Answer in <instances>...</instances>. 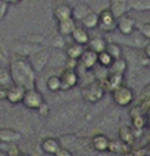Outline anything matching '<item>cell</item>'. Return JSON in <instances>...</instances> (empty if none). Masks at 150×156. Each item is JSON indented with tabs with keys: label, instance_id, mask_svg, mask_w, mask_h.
I'll return each mask as SVG.
<instances>
[{
	"label": "cell",
	"instance_id": "cell-1",
	"mask_svg": "<svg viewBox=\"0 0 150 156\" xmlns=\"http://www.w3.org/2000/svg\"><path fill=\"white\" fill-rule=\"evenodd\" d=\"M8 71L11 75V80L15 84L23 86L26 90L35 87V73L32 65L30 64L29 57H22L18 56L8 62Z\"/></svg>",
	"mask_w": 150,
	"mask_h": 156
},
{
	"label": "cell",
	"instance_id": "cell-2",
	"mask_svg": "<svg viewBox=\"0 0 150 156\" xmlns=\"http://www.w3.org/2000/svg\"><path fill=\"white\" fill-rule=\"evenodd\" d=\"M111 97H112V101L115 105L126 107V106H130L134 102L135 94H134L133 88H130V87L126 84H122L121 87H118L116 90H114L111 92Z\"/></svg>",
	"mask_w": 150,
	"mask_h": 156
},
{
	"label": "cell",
	"instance_id": "cell-3",
	"mask_svg": "<svg viewBox=\"0 0 150 156\" xmlns=\"http://www.w3.org/2000/svg\"><path fill=\"white\" fill-rule=\"evenodd\" d=\"M104 94H106V91H104L100 80H95V82L89 83L83 90V97L88 103H97L99 101L103 99Z\"/></svg>",
	"mask_w": 150,
	"mask_h": 156
},
{
	"label": "cell",
	"instance_id": "cell-4",
	"mask_svg": "<svg viewBox=\"0 0 150 156\" xmlns=\"http://www.w3.org/2000/svg\"><path fill=\"white\" fill-rule=\"evenodd\" d=\"M43 101V95L35 87H31V88L26 90L25 97L22 99V105L29 110H37Z\"/></svg>",
	"mask_w": 150,
	"mask_h": 156
},
{
	"label": "cell",
	"instance_id": "cell-5",
	"mask_svg": "<svg viewBox=\"0 0 150 156\" xmlns=\"http://www.w3.org/2000/svg\"><path fill=\"white\" fill-rule=\"evenodd\" d=\"M100 30L106 33L114 31L116 29V16L110 8H104L99 12V26Z\"/></svg>",
	"mask_w": 150,
	"mask_h": 156
},
{
	"label": "cell",
	"instance_id": "cell-6",
	"mask_svg": "<svg viewBox=\"0 0 150 156\" xmlns=\"http://www.w3.org/2000/svg\"><path fill=\"white\" fill-rule=\"evenodd\" d=\"M61 79V90L62 91H69V90L74 88L79 84V73L77 69H72V68H64L60 75Z\"/></svg>",
	"mask_w": 150,
	"mask_h": 156
},
{
	"label": "cell",
	"instance_id": "cell-7",
	"mask_svg": "<svg viewBox=\"0 0 150 156\" xmlns=\"http://www.w3.org/2000/svg\"><path fill=\"white\" fill-rule=\"evenodd\" d=\"M103 86L104 91L106 92H112L114 90H116L118 87H121L124 83V75L123 73H115V72H108L106 77L99 79Z\"/></svg>",
	"mask_w": 150,
	"mask_h": 156
},
{
	"label": "cell",
	"instance_id": "cell-8",
	"mask_svg": "<svg viewBox=\"0 0 150 156\" xmlns=\"http://www.w3.org/2000/svg\"><path fill=\"white\" fill-rule=\"evenodd\" d=\"M116 30L124 37L131 35L135 31V20L127 14H123L116 18Z\"/></svg>",
	"mask_w": 150,
	"mask_h": 156
},
{
	"label": "cell",
	"instance_id": "cell-9",
	"mask_svg": "<svg viewBox=\"0 0 150 156\" xmlns=\"http://www.w3.org/2000/svg\"><path fill=\"white\" fill-rule=\"evenodd\" d=\"M29 60H30V64H31L32 68H34V71L41 72L45 67H46L47 61L50 60V52L46 49H41V50H38V52H35L34 55L30 56Z\"/></svg>",
	"mask_w": 150,
	"mask_h": 156
},
{
	"label": "cell",
	"instance_id": "cell-10",
	"mask_svg": "<svg viewBox=\"0 0 150 156\" xmlns=\"http://www.w3.org/2000/svg\"><path fill=\"white\" fill-rule=\"evenodd\" d=\"M26 88L19 84H10L7 87V92H5V101L11 105H19L22 103V99L25 97Z\"/></svg>",
	"mask_w": 150,
	"mask_h": 156
},
{
	"label": "cell",
	"instance_id": "cell-11",
	"mask_svg": "<svg viewBox=\"0 0 150 156\" xmlns=\"http://www.w3.org/2000/svg\"><path fill=\"white\" fill-rule=\"evenodd\" d=\"M12 49H14L15 55L22 56V57H30L31 55H34L35 52L41 50L42 48L38 44H34V42L27 41V42H15Z\"/></svg>",
	"mask_w": 150,
	"mask_h": 156
},
{
	"label": "cell",
	"instance_id": "cell-12",
	"mask_svg": "<svg viewBox=\"0 0 150 156\" xmlns=\"http://www.w3.org/2000/svg\"><path fill=\"white\" fill-rule=\"evenodd\" d=\"M130 121L133 125V129L138 132H142V129L146 126V115L142 113L138 105L130 109Z\"/></svg>",
	"mask_w": 150,
	"mask_h": 156
},
{
	"label": "cell",
	"instance_id": "cell-13",
	"mask_svg": "<svg viewBox=\"0 0 150 156\" xmlns=\"http://www.w3.org/2000/svg\"><path fill=\"white\" fill-rule=\"evenodd\" d=\"M79 64L87 71L94 69L96 67V64H97V53L87 48V49L83 52L81 57L79 58Z\"/></svg>",
	"mask_w": 150,
	"mask_h": 156
},
{
	"label": "cell",
	"instance_id": "cell-14",
	"mask_svg": "<svg viewBox=\"0 0 150 156\" xmlns=\"http://www.w3.org/2000/svg\"><path fill=\"white\" fill-rule=\"evenodd\" d=\"M23 137V133L14 128H0V141L2 143H18Z\"/></svg>",
	"mask_w": 150,
	"mask_h": 156
},
{
	"label": "cell",
	"instance_id": "cell-15",
	"mask_svg": "<svg viewBox=\"0 0 150 156\" xmlns=\"http://www.w3.org/2000/svg\"><path fill=\"white\" fill-rule=\"evenodd\" d=\"M118 136H119V140L126 144V145H130L133 147L134 143H135V132H134L133 126H128V125H122L118 130Z\"/></svg>",
	"mask_w": 150,
	"mask_h": 156
},
{
	"label": "cell",
	"instance_id": "cell-16",
	"mask_svg": "<svg viewBox=\"0 0 150 156\" xmlns=\"http://www.w3.org/2000/svg\"><path fill=\"white\" fill-rule=\"evenodd\" d=\"M91 145H92V148L97 152H107L108 151V145H110V139L106 134L97 133V134H95V136H92Z\"/></svg>",
	"mask_w": 150,
	"mask_h": 156
},
{
	"label": "cell",
	"instance_id": "cell-17",
	"mask_svg": "<svg viewBox=\"0 0 150 156\" xmlns=\"http://www.w3.org/2000/svg\"><path fill=\"white\" fill-rule=\"evenodd\" d=\"M60 147H61V143L56 137H45L41 141V149L47 155H54L60 149Z\"/></svg>",
	"mask_w": 150,
	"mask_h": 156
},
{
	"label": "cell",
	"instance_id": "cell-18",
	"mask_svg": "<svg viewBox=\"0 0 150 156\" xmlns=\"http://www.w3.org/2000/svg\"><path fill=\"white\" fill-rule=\"evenodd\" d=\"M76 20L73 18H69V19H64L57 22V31H58L60 35L62 37H66V35H70L73 33L74 27H76Z\"/></svg>",
	"mask_w": 150,
	"mask_h": 156
},
{
	"label": "cell",
	"instance_id": "cell-19",
	"mask_svg": "<svg viewBox=\"0 0 150 156\" xmlns=\"http://www.w3.org/2000/svg\"><path fill=\"white\" fill-rule=\"evenodd\" d=\"M53 16L57 22L64 19H69L72 18V7L66 3H61V4L56 5L54 10H53Z\"/></svg>",
	"mask_w": 150,
	"mask_h": 156
},
{
	"label": "cell",
	"instance_id": "cell-20",
	"mask_svg": "<svg viewBox=\"0 0 150 156\" xmlns=\"http://www.w3.org/2000/svg\"><path fill=\"white\" fill-rule=\"evenodd\" d=\"M70 37H72V40H73V42L84 45V46L88 44L89 38H91L88 34V31H87V29H84L83 26H76L73 30V33L70 34Z\"/></svg>",
	"mask_w": 150,
	"mask_h": 156
},
{
	"label": "cell",
	"instance_id": "cell-21",
	"mask_svg": "<svg viewBox=\"0 0 150 156\" xmlns=\"http://www.w3.org/2000/svg\"><path fill=\"white\" fill-rule=\"evenodd\" d=\"M106 46H107V40L104 37H99V35H96L94 38H89L88 44H87V48L94 50L96 53H100L103 50H106Z\"/></svg>",
	"mask_w": 150,
	"mask_h": 156
},
{
	"label": "cell",
	"instance_id": "cell-22",
	"mask_svg": "<svg viewBox=\"0 0 150 156\" xmlns=\"http://www.w3.org/2000/svg\"><path fill=\"white\" fill-rule=\"evenodd\" d=\"M0 152L4 156H19L22 149L16 143H2L0 141Z\"/></svg>",
	"mask_w": 150,
	"mask_h": 156
},
{
	"label": "cell",
	"instance_id": "cell-23",
	"mask_svg": "<svg viewBox=\"0 0 150 156\" xmlns=\"http://www.w3.org/2000/svg\"><path fill=\"white\" fill-rule=\"evenodd\" d=\"M127 2L128 0H110V10L116 18L127 12Z\"/></svg>",
	"mask_w": 150,
	"mask_h": 156
},
{
	"label": "cell",
	"instance_id": "cell-24",
	"mask_svg": "<svg viewBox=\"0 0 150 156\" xmlns=\"http://www.w3.org/2000/svg\"><path fill=\"white\" fill-rule=\"evenodd\" d=\"M81 26L84 29H87V30H94L96 29L99 26V14H96L94 12V11H91L87 16H84L81 20Z\"/></svg>",
	"mask_w": 150,
	"mask_h": 156
},
{
	"label": "cell",
	"instance_id": "cell-25",
	"mask_svg": "<svg viewBox=\"0 0 150 156\" xmlns=\"http://www.w3.org/2000/svg\"><path fill=\"white\" fill-rule=\"evenodd\" d=\"M84 50H85V49H84V45L73 42V44L68 45V46L65 48V55H66V57H69V58L79 60L80 57H81Z\"/></svg>",
	"mask_w": 150,
	"mask_h": 156
},
{
	"label": "cell",
	"instance_id": "cell-26",
	"mask_svg": "<svg viewBox=\"0 0 150 156\" xmlns=\"http://www.w3.org/2000/svg\"><path fill=\"white\" fill-rule=\"evenodd\" d=\"M91 7H89L88 4H77L76 7H72V18H73L74 20H81L84 16H87L89 12H91Z\"/></svg>",
	"mask_w": 150,
	"mask_h": 156
},
{
	"label": "cell",
	"instance_id": "cell-27",
	"mask_svg": "<svg viewBox=\"0 0 150 156\" xmlns=\"http://www.w3.org/2000/svg\"><path fill=\"white\" fill-rule=\"evenodd\" d=\"M131 147L123 144L119 139H110V145H108V152H112V154H124V152L130 151Z\"/></svg>",
	"mask_w": 150,
	"mask_h": 156
},
{
	"label": "cell",
	"instance_id": "cell-28",
	"mask_svg": "<svg viewBox=\"0 0 150 156\" xmlns=\"http://www.w3.org/2000/svg\"><path fill=\"white\" fill-rule=\"evenodd\" d=\"M127 61H126L123 57H119V58H115L112 61V64L110 65V68L107 71L108 72H115V73H126V71H127Z\"/></svg>",
	"mask_w": 150,
	"mask_h": 156
},
{
	"label": "cell",
	"instance_id": "cell-29",
	"mask_svg": "<svg viewBox=\"0 0 150 156\" xmlns=\"http://www.w3.org/2000/svg\"><path fill=\"white\" fill-rule=\"evenodd\" d=\"M127 8L135 11H150V0H128Z\"/></svg>",
	"mask_w": 150,
	"mask_h": 156
},
{
	"label": "cell",
	"instance_id": "cell-30",
	"mask_svg": "<svg viewBox=\"0 0 150 156\" xmlns=\"http://www.w3.org/2000/svg\"><path fill=\"white\" fill-rule=\"evenodd\" d=\"M46 87H47V90L52 92L61 91V79H60V76H56V75L49 76L46 80Z\"/></svg>",
	"mask_w": 150,
	"mask_h": 156
},
{
	"label": "cell",
	"instance_id": "cell-31",
	"mask_svg": "<svg viewBox=\"0 0 150 156\" xmlns=\"http://www.w3.org/2000/svg\"><path fill=\"white\" fill-rule=\"evenodd\" d=\"M106 52L108 53L114 60L122 57V48H121V45L116 44V42H107Z\"/></svg>",
	"mask_w": 150,
	"mask_h": 156
},
{
	"label": "cell",
	"instance_id": "cell-32",
	"mask_svg": "<svg viewBox=\"0 0 150 156\" xmlns=\"http://www.w3.org/2000/svg\"><path fill=\"white\" fill-rule=\"evenodd\" d=\"M10 84H12V80H11L8 67L0 65V87H8Z\"/></svg>",
	"mask_w": 150,
	"mask_h": 156
},
{
	"label": "cell",
	"instance_id": "cell-33",
	"mask_svg": "<svg viewBox=\"0 0 150 156\" xmlns=\"http://www.w3.org/2000/svg\"><path fill=\"white\" fill-rule=\"evenodd\" d=\"M112 61H114V58L108 55V53L106 52V50H103V52L97 53V64L100 65V67H103V68H106V69H108L110 65L112 64Z\"/></svg>",
	"mask_w": 150,
	"mask_h": 156
},
{
	"label": "cell",
	"instance_id": "cell-34",
	"mask_svg": "<svg viewBox=\"0 0 150 156\" xmlns=\"http://www.w3.org/2000/svg\"><path fill=\"white\" fill-rule=\"evenodd\" d=\"M138 106H139V109L142 110V113L145 114V115H149L150 114V97L143 98V99L139 102Z\"/></svg>",
	"mask_w": 150,
	"mask_h": 156
},
{
	"label": "cell",
	"instance_id": "cell-35",
	"mask_svg": "<svg viewBox=\"0 0 150 156\" xmlns=\"http://www.w3.org/2000/svg\"><path fill=\"white\" fill-rule=\"evenodd\" d=\"M39 115H42V117H47V115H50V106L47 105V102H42V103L39 105V107H38L37 110H35Z\"/></svg>",
	"mask_w": 150,
	"mask_h": 156
},
{
	"label": "cell",
	"instance_id": "cell-36",
	"mask_svg": "<svg viewBox=\"0 0 150 156\" xmlns=\"http://www.w3.org/2000/svg\"><path fill=\"white\" fill-rule=\"evenodd\" d=\"M139 33L143 38H146V40L150 41V22L143 23V25L139 27Z\"/></svg>",
	"mask_w": 150,
	"mask_h": 156
},
{
	"label": "cell",
	"instance_id": "cell-37",
	"mask_svg": "<svg viewBox=\"0 0 150 156\" xmlns=\"http://www.w3.org/2000/svg\"><path fill=\"white\" fill-rule=\"evenodd\" d=\"M8 62H10V60H8V52H7V49H5L3 45H0V65H3V64H7L8 65Z\"/></svg>",
	"mask_w": 150,
	"mask_h": 156
},
{
	"label": "cell",
	"instance_id": "cell-38",
	"mask_svg": "<svg viewBox=\"0 0 150 156\" xmlns=\"http://www.w3.org/2000/svg\"><path fill=\"white\" fill-rule=\"evenodd\" d=\"M8 7H10V4H8V3H5L4 0H0V20H3V19H4V16L7 15Z\"/></svg>",
	"mask_w": 150,
	"mask_h": 156
},
{
	"label": "cell",
	"instance_id": "cell-39",
	"mask_svg": "<svg viewBox=\"0 0 150 156\" xmlns=\"http://www.w3.org/2000/svg\"><path fill=\"white\" fill-rule=\"evenodd\" d=\"M54 156H73V154L65 147H60V149L54 154Z\"/></svg>",
	"mask_w": 150,
	"mask_h": 156
},
{
	"label": "cell",
	"instance_id": "cell-40",
	"mask_svg": "<svg viewBox=\"0 0 150 156\" xmlns=\"http://www.w3.org/2000/svg\"><path fill=\"white\" fill-rule=\"evenodd\" d=\"M134 156H146V147H139V148L131 149Z\"/></svg>",
	"mask_w": 150,
	"mask_h": 156
},
{
	"label": "cell",
	"instance_id": "cell-41",
	"mask_svg": "<svg viewBox=\"0 0 150 156\" xmlns=\"http://www.w3.org/2000/svg\"><path fill=\"white\" fill-rule=\"evenodd\" d=\"M143 55H145V56L150 60V41L145 45V48H143Z\"/></svg>",
	"mask_w": 150,
	"mask_h": 156
},
{
	"label": "cell",
	"instance_id": "cell-42",
	"mask_svg": "<svg viewBox=\"0 0 150 156\" xmlns=\"http://www.w3.org/2000/svg\"><path fill=\"white\" fill-rule=\"evenodd\" d=\"M141 65H143V67H148V65H150V60L145 55H143V58L141 60Z\"/></svg>",
	"mask_w": 150,
	"mask_h": 156
},
{
	"label": "cell",
	"instance_id": "cell-43",
	"mask_svg": "<svg viewBox=\"0 0 150 156\" xmlns=\"http://www.w3.org/2000/svg\"><path fill=\"white\" fill-rule=\"evenodd\" d=\"M5 3H8L10 5H14V4H18V3L20 2V0H4Z\"/></svg>",
	"mask_w": 150,
	"mask_h": 156
},
{
	"label": "cell",
	"instance_id": "cell-44",
	"mask_svg": "<svg viewBox=\"0 0 150 156\" xmlns=\"http://www.w3.org/2000/svg\"><path fill=\"white\" fill-rule=\"evenodd\" d=\"M146 126L150 129V114L149 115H146Z\"/></svg>",
	"mask_w": 150,
	"mask_h": 156
},
{
	"label": "cell",
	"instance_id": "cell-45",
	"mask_svg": "<svg viewBox=\"0 0 150 156\" xmlns=\"http://www.w3.org/2000/svg\"><path fill=\"white\" fill-rule=\"evenodd\" d=\"M123 156H134V154H133V151H131V149H130V151H127V152H124V154H122Z\"/></svg>",
	"mask_w": 150,
	"mask_h": 156
},
{
	"label": "cell",
	"instance_id": "cell-46",
	"mask_svg": "<svg viewBox=\"0 0 150 156\" xmlns=\"http://www.w3.org/2000/svg\"><path fill=\"white\" fill-rule=\"evenodd\" d=\"M146 156H150V144L146 147Z\"/></svg>",
	"mask_w": 150,
	"mask_h": 156
},
{
	"label": "cell",
	"instance_id": "cell-47",
	"mask_svg": "<svg viewBox=\"0 0 150 156\" xmlns=\"http://www.w3.org/2000/svg\"><path fill=\"white\" fill-rule=\"evenodd\" d=\"M19 156H30V155H29V154H25V152H22V154H20Z\"/></svg>",
	"mask_w": 150,
	"mask_h": 156
},
{
	"label": "cell",
	"instance_id": "cell-48",
	"mask_svg": "<svg viewBox=\"0 0 150 156\" xmlns=\"http://www.w3.org/2000/svg\"><path fill=\"white\" fill-rule=\"evenodd\" d=\"M0 156H4V155H3V154H2V152H0Z\"/></svg>",
	"mask_w": 150,
	"mask_h": 156
}]
</instances>
